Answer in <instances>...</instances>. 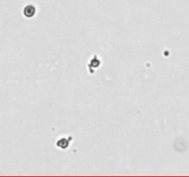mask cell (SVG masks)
Instances as JSON below:
<instances>
[{
  "mask_svg": "<svg viewBox=\"0 0 189 177\" xmlns=\"http://www.w3.org/2000/svg\"><path fill=\"white\" fill-rule=\"evenodd\" d=\"M35 11H36V9H35V8L33 7V6H27V7L24 8V15L26 17H32L34 14H35Z\"/></svg>",
  "mask_w": 189,
  "mask_h": 177,
  "instance_id": "cell-1",
  "label": "cell"
}]
</instances>
